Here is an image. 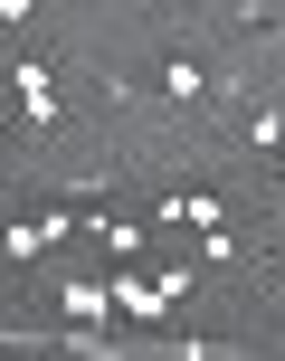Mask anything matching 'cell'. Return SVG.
I'll use <instances>...</instances> for the list:
<instances>
[{"instance_id":"obj_1","label":"cell","mask_w":285,"mask_h":361,"mask_svg":"<svg viewBox=\"0 0 285 361\" xmlns=\"http://www.w3.org/2000/svg\"><path fill=\"white\" fill-rule=\"evenodd\" d=\"M210 95H219L210 57H200L190 38H171V48L152 57V105H171V114H210Z\"/></svg>"},{"instance_id":"obj_2","label":"cell","mask_w":285,"mask_h":361,"mask_svg":"<svg viewBox=\"0 0 285 361\" xmlns=\"http://www.w3.org/2000/svg\"><path fill=\"white\" fill-rule=\"evenodd\" d=\"M19 124H29V133H57V124H67V105H57V76L38 67V57H19Z\"/></svg>"},{"instance_id":"obj_3","label":"cell","mask_w":285,"mask_h":361,"mask_svg":"<svg viewBox=\"0 0 285 361\" xmlns=\"http://www.w3.org/2000/svg\"><path fill=\"white\" fill-rule=\"evenodd\" d=\"M229 10H238V29H267V19H276V0H229Z\"/></svg>"},{"instance_id":"obj_4","label":"cell","mask_w":285,"mask_h":361,"mask_svg":"<svg viewBox=\"0 0 285 361\" xmlns=\"http://www.w3.org/2000/svg\"><path fill=\"white\" fill-rule=\"evenodd\" d=\"M38 19V0H0V29H29Z\"/></svg>"},{"instance_id":"obj_5","label":"cell","mask_w":285,"mask_h":361,"mask_svg":"<svg viewBox=\"0 0 285 361\" xmlns=\"http://www.w3.org/2000/svg\"><path fill=\"white\" fill-rule=\"evenodd\" d=\"M267 305H276V314H285V276H276V286H267Z\"/></svg>"}]
</instances>
